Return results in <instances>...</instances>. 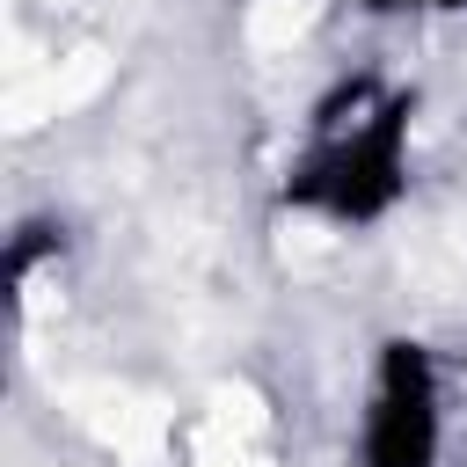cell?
Masks as SVG:
<instances>
[{"label":"cell","mask_w":467,"mask_h":467,"mask_svg":"<svg viewBox=\"0 0 467 467\" xmlns=\"http://www.w3.org/2000/svg\"><path fill=\"white\" fill-rule=\"evenodd\" d=\"M445 452H452L445 365L423 336H387L350 409V467H445Z\"/></svg>","instance_id":"cell-1"}]
</instances>
